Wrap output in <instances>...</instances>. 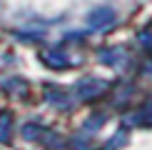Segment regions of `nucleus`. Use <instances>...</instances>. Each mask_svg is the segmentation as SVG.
<instances>
[]
</instances>
